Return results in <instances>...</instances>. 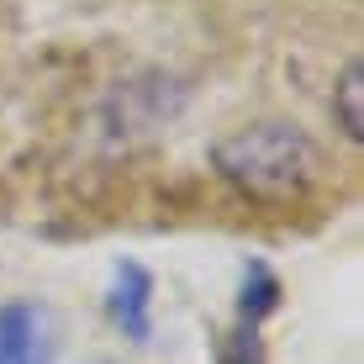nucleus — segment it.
<instances>
[{
    "label": "nucleus",
    "instance_id": "nucleus-1",
    "mask_svg": "<svg viewBox=\"0 0 364 364\" xmlns=\"http://www.w3.org/2000/svg\"><path fill=\"white\" fill-rule=\"evenodd\" d=\"M211 169L243 200L259 206H301L322 185V148L291 122H248L211 143Z\"/></svg>",
    "mask_w": 364,
    "mask_h": 364
},
{
    "label": "nucleus",
    "instance_id": "nucleus-2",
    "mask_svg": "<svg viewBox=\"0 0 364 364\" xmlns=\"http://www.w3.org/2000/svg\"><path fill=\"white\" fill-rule=\"evenodd\" d=\"M0 364H53V328L37 301L0 306Z\"/></svg>",
    "mask_w": 364,
    "mask_h": 364
},
{
    "label": "nucleus",
    "instance_id": "nucleus-3",
    "mask_svg": "<svg viewBox=\"0 0 364 364\" xmlns=\"http://www.w3.org/2000/svg\"><path fill=\"white\" fill-rule=\"evenodd\" d=\"M106 317L122 338L148 343V333H154V274L143 264H117V280H111V296H106Z\"/></svg>",
    "mask_w": 364,
    "mask_h": 364
},
{
    "label": "nucleus",
    "instance_id": "nucleus-4",
    "mask_svg": "<svg viewBox=\"0 0 364 364\" xmlns=\"http://www.w3.org/2000/svg\"><path fill=\"white\" fill-rule=\"evenodd\" d=\"M333 122L348 143H364V64L359 58H348L333 85Z\"/></svg>",
    "mask_w": 364,
    "mask_h": 364
},
{
    "label": "nucleus",
    "instance_id": "nucleus-5",
    "mask_svg": "<svg viewBox=\"0 0 364 364\" xmlns=\"http://www.w3.org/2000/svg\"><path fill=\"white\" fill-rule=\"evenodd\" d=\"M274 306H280V280H274L264 264H248V274H243V296H237V317H243V333H254Z\"/></svg>",
    "mask_w": 364,
    "mask_h": 364
},
{
    "label": "nucleus",
    "instance_id": "nucleus-6",
    "mask_svg": "<svg viewBox=\"0 0 364 364\" xmlns=\"http://www.w3.org/2000/svg\"><path fill=\"white\" fill-rule=\"evenodd\" d=\"M217 364H264V359H259V338L254 333H237L232 343L217 354Z\"/></svg>",
    "mask_w": 364,
    "mask_h": 364
}]
</instances>
